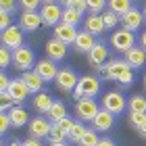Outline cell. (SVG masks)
I'll return each mask as SVG.
<instances>
[{"label":"cell","instance_id":"cell-38","mask_svg":"<svg viewBox=\"0 0 146 146\" xmlns=\"http://www.w3.org/2000/svg\"><path fill=\"white\" fill-rule=\"evenodd\" d=\"M9 127H13L11 125V119H9V113H0V136L2 134H6V131H9Z\"/></svg>","mask_w":146,"mask_h":146},{"label":"cell","instance_id":"cell-49","mask_svg":"<svg viewBox=\"0 0 146 146\" xmlns=\"http://www.w3.org/2000/svg\"><path fill=\"white\" fill-rule=\"evenodd\" d=\"M9 146H25V142H19V140H15V142H11Z\"/></svg>","mask_w":146,"mask_h":146},{"label":"cell","instance_id":"cell-8","mask_svg":"<svg viewBox=\"0 0 146 146\" xmlns=\"http://www.w3.org/2000/svg\"><path fill=\"white\" fill-rule=\"evenodd\" d=\"M125 107H127V102H125L123 94L117 92V90H111V92H107V94L102 96V109H107L109 113H113V115H121L125 111Z\"/></svg>","mask_w":146,"mask_h":146},{"label":"cell","instance_id":"cell-15","mask_svg":"<svg viewBox=\"0 0 146 146\" xmlns=\"http://www.w3.org/2000/svg\"><path fill=\"white\" fill-rule=\"evenodd\" d=\"M107 58H109V48H107L102 42H96L94 48L88 52V63H90L94 69H96V67H102L104 63H109Z\"/></svg>","mask_w":146,"mask_h":146},{"label":"cell","instance_id":"cell-5","mask_svg":"<svg viewBox=\"0 0 146 146\" xmlns=\"http://www.w3.org/2000/svg\"><path fill=\"white\" fill-rule=\"evenodd\" d=\"M0 44L6 46L9 50H17L19 46H23V29L19 25H11L0 31Z\"/></svg>","mask_w":146,"mask_h":146},{"label":"cell","instance_id":"cell-27","mask_svg":"<svg viewBox=\"0 0 146 146\" xmlns=\"http://www.w3.org/2000/svg\"><path fill=\"white\" fill-rule=\"evenodd\" d=\"M82 21V13H77L73 6H65L63 9V19H61V23H67V25H75Z\"/></svg>","mask_w":146,"mask_h":146},{"label":"cell","instance_id":"cell-42","mask_svg":"<svg viewBox=\"0 0 146 146\" xmlns=\"http://www.w3.org/2000/svg\"><path fill=\"white\" fill-rule=\"evenodd\" d=\"M73 9H75L77 13H82V15H84V13L88 11V2H86V0H75V4H73Z\"/></svg>","mask_w":146,"mask_h":146},{"label":"cell","instance_id":"cell-50","mask_svg":"<svg viewBox=\"0 0 146 146\" xmlns=\"http://www.w3.org/2000/svg\"><path fill=\"white\" fill-rule=\"evenodd\" d=\"M142 17H144V23H146V6L142 9Z\"/></svg>","mask_w":146,"mask_h":146},{"label":"cell","instance_id":"cell-4","mask_svg":"<svg viewBox=\"0 0 146 146\" xmlns=\"http://www.w3.org/2000/svg\"><path fill=\"white\" fill-rule=\"evenodd\" d=\"M111 46L115 48L117 52H127L129 48H134L136 46V36H134V31H129V29H119L115 31V34L111 36Z\"/></svg>","mask_w":146,"mask_h":146},{"label":"cell","instance_id":"cell-45","mask_svg":"<svg viewBox=\"0 0 146 146\" xmlns=\"http://www.w3.org/2000/svg\"><path fill=\"white\" fill-rule=\"evenodd\" d=\"M58 2H61V6L65 9V6H73V4H75V0H58Z\"/></svg>","mask_w":146,"mask_h":146},{"label":"cell","instance_id":"cell-39","mask_svg":"<svg viewBox=\"0 0 146 146\" xmlns=\"http://www.w3.org/2000/svg\"><path fill=\"white\" fill-rule=\"evenodd\" d=\"M0 9L13 15V13H15V9H17V0H0Z\"/></svg>","mask_w":146,"mask_h":146},{"label":"cell","instance_id":"cell-10","mask_svg":"<svg viewBox=\"0 0 146 146\" xmlns=\"http://www.w3.org/2000/svg\"><path fill=\"white\" fill-rule=\"evenodd\" d=\"M6 94L11 96L13 104H23L25 100H27V96L31 94V92H29L27 86H25L23 79H21V77H17V79H11L9 88H6Z\"/></svg>","mask_w":146,"mask_h":146},{"label":"cell","instance_id":"cell-32","mask_svg":"<svg viewBox=\"0 0 146 146\" xmlns=\"http://www.w3.org/2000/svg\"><path fill=\"white\" fill-rule=\"evenodd\" d=\"M11 63H13V50H9L6 46L0 44V69L4 71Z\"/></svg>","mask_w":146,"mask_h":146},{"label":"cell","instance_id":"cell-13","mask_svg":"<svg viewBox=\"0 0 146 146\" xmlns=\"http://www.w3.org/2000/svg\"><path fill=\"white\" fill-rule=\"evenodd\" d=\"M121 27L123 29H129V31H138L142 27V23H144V17H142V11H138V9H129L125 15H121Z\"/></svg>","mask_w":146,"mask_h":146},{"label":"cell","instance_id":"cell-20","mask_svg":"<svg viewBox=\"0 0 146 146\" xmlns=\"http://www.w3.org/2000/svg\"><path fill=\"white\" fill-rule=\"evenodd\" d=\"M54 38L61 40L65 44H73L77 38V29L73 27V25H67V23H58L54 25Z\"/></svg>","mask_w":146,"mask_h":146},{"label":"cell","instance_id":"cell-35","mask_svg":"<svg viewBox=\"0 0 146 146\" xmlns=\"http://www.w3.org/2000/svg\"><path fill=\"white\" fill-rule=\"evenodd\" d=\"M42 4H44L42 0H19V6L23 11H38Z\"/></svg>","mask_w":146,"mask_h":146},{"label":"cell","instance_id":"cell-47","mask_svg":"<svg viewBox=\"0 0 146 146\" xmlns=\"http://www.w3.org/2000/svg\"><path fill=\"white\" fill-rule=\"evenodd\" d=\"M138 134H140L142 138H146V123L142 125V127H138Z\"/></svg>","mask_w":146,"mask_h":146},{"label":"cell","instance_id":"cell-3","mask_svg":"<svg viewBox=\"0 0 146 146\" xmlns=\"http://www.w3.org/2000/svg\"><path fill=\"white\" fill-rule=\"evenodd\" d=\"M34 63H36V54L29 46H19L17 50H13V65L17 71L34 69Z\"/></svg>","mask_w":146,"mask_h":146},{"label":"cell","instance_id":"cell-18","mask_svg":"<svg viewBox=\"0 0 146 146\" xmlns=\"http://www.w3.org/2000/svg\"><path fill=\"white\" fill-rule=\"evenodd\" d=\"M123 61L127 63L131 69H140L146 63V50L142 48V46H134V48H129L127 52H125Z\"/></svg>","mask_w":146,"mask_h":146},{"label":"cell","instance_id":"cell-16","mask_svg":"<svg viewBox=\"0 0 146 146\" xmlns=\"http://www.w3.org/2000/svg\"><path fill=\"white\" fill-rule=\"evenodd\" d=\"M46 56L52 58V61H63L65 56H67V44L61 42V40L56 38H50L48 42H46Z\"/></svg>","mask_w":146,"mask_h":146},{"label":"cell","instance_id":"cell-44","mask_svg":"<svg viewBox=\"0 0 146 146\" xmlns=\"http://www.w3.org/2000/svg\"><path fill=\"white\" fill-rule=\"evenodd\" d=\"M98 146H117V144H115L113 138H100V140H98Z\"/></svg>","mask_w":146,"mask_h":146},{"label":"cell","instance_id":"cell-51","mask_svg":"<svg viewBox=\"0 0 146 146\" xmlns=\"http://www.w3.org/2000/svg\"><path fill=\"white\" fill-rule=\"evenodd\" d=\"M144 90H146V73H144Z\"/></svg>","mask_w":146,"mask_h":146},{"label":"cell","instance_id":"cell-33","mask_svg":"<svg viewBox=\"0 0 146 146\" xmlns=\"http://www.w3.org/2000/svg\"><path fill=\"white\" fill-rule=\"evenodd\" d=\"M102 21H104V27L107 29H113L119 21H121V17H119L117 13H113V11H107V13H102Z\"/></svg>","mask_w":146,"mask_h":146},{"label":"cell","instance_id":"cell-53","mask_svg":"<svg viewBox=\"0 0 146 146\" xmlns=\"http://www.w3.org/2000/svg\"><path fill=\"white\" fill-rule=\"evenodd\" d=\"M0 146H2V138H0Z\"/></svg>","mask_w":146,"mask_h":146},{"label":"cell","instance_id":"cell-11","mask_svg":"<svg viewBox=\"0 0 146 146\" xmlns=\"http://www.w3.org/2000/svg\"><path fill=\"white\" fill-rule=\"evenodd\" d=\"M42 25L44 21H42L40 11H23L21 17H19V27L23 31H38Z\"/></svg>","mask_w":146,"mask_h":146},{"label":"cell","instance_id":"cell-28","mask_svg":"<svg viewBox=\"0 0 146 146\" xmlns=\"http://www.w3.org/2000/svg\"><path fill=\"white\" fill-rule=\"evenodd\" d=\"M129 113H146V98L144 96H131L127 100Z\"/></svg>","mask_w":146,"mask_h":146},{"label":"cell","instance_id":"cell-40","mask_svg":"<svg viewBox=\"0 0 146 146\" xmlns=\"http://www.w3.org/2000/svg\"><path fill=\"white\" fill-rule=\"evenodd\" d=\"M73 123H75V121H73L71 117H63L61 121H56V125H58V127H63L65 131H67V134L71 131V127H73Z\"/></svg>","mask_w":146,"mask_h":146},{"label":"cell","instance_id":"cell-6","mask_svg":"<svg viewBox=\"0 0 146 146\" xmlns=\"http://www.w3.org/2000/svg\"><path fill=\"white\" fill-rule=\"evenodd\" d=\"M40 15H42L44 25L54 27V25H58L61 19H63V6L56 4V2H44L40 6Z\"/></svg>","mask_w":146,"mask_h":146},{"label":"cell","instance_id":"cell-1","mask_svg":"<svg viewBox=\"0 0 146 146\" xmlns=\"http://www.w3.org/2000/svg\"><path fill=\"white\" fill-rule=\"evenodd\" d=\"M96 73H98V79H111L123 88H129L134 84V69L123 58H115V61L104 63L102 67H96Z\"/></svg>","mask_w":146,"mask_h":146},{"label":"cell","instance_id":"cell-14","mask_svg":"<svg viewBox=\"0 0 146 146\" xmlns=\"http://www.w3.org/2000/svg\"><path fill=\"white\" fill-rule=\"evenodd\" d=\"M36 73L44 82H54L56 79V73H58V67L52 58H42V61L36 63Z\"/></svg>","mask_w":146,"mask_h":146},{"label":"cell","instance_id":"cell-2","mask_svg":"<svg viewBox=\"0 0 146 146\" xmlns=\"http://www.w3.org/2000/svg\"><path fill=\"white\" fill-rule=\"evenodd\" d=\"M98 92H100V79L94 77V75H84L79 77V82L73 90V96L77 98H96Z\"/></svg>","mask_w":146,"mask_h":146},{"label":"cell","instance_id":"cell-19","mask_svg":"<svg viewBox=\"0 0 146 146\" xmlns=\"http://www.w3.org/2000/svg\"><path fill=\"white\" fill-rule=\"evenodd\" d=\"M113 123H115V115L109 113L107 109H100L96 113V117L92 119V125H94L96 131H109L113 127Z\"/></svg>","mask_w":146,"mask_h":146},{"label":"cell","instance_id":"cell-9","mask_svg":"<svg viewBox=\"0 0 146 146\" xmlns=\"http://www.w3.org/2000/svg\"><path fill=\"white\" fill-rule=\"evenodd\" d=\"M77 82H79V75L73 69H69V67L58 69L56 79H54L56 88L63 90V92H73V90H75V86H77Z\"/></svg>","mask_w":146,"mask_h":146},{"label":"cell","instance_id":"cell-26","mask_svg":"<svg viewBox=\"0 0 146 146\" xmlns=\"http://www.w3.org/2000/svg\"><path fill=\"white\" fill-rule=\"evenodd\" d=\"M107 6H109V11L113 13H117L119 17L125 15L129 9H134V4H131V0H107Z\"/></svg>","mask_w":146,"mask_h":146},{"label":"cell","instance_id":"cell-17","mask_svg":"<svg viewBox=\"0 0 146 146\" xmlns=\"http://www.w3.org/2000/svg\"><path fill=\"white\" fill-rule=\"evenodd\" d=\"M94 44H96V36H92L90 31H86V29H82V31H77V38H75V42H73V48H75L77 52H88L94 48Z\"/></svg>","mask_w":146,"mask_h":146},{"label":"cell","instance_id":"cell-52","mask_svg":"<svg viewBox=\"0 0 146 146\" xmlns=\"http://www.w3.org/2000/svg\"><path fill=\"white\" fill-rule=\"evenodd\" d=\"M42 2H56V0H42Z\"/></svg>","mask_w":146,"mask_h":146},{"label":"cell","instance_id":"cell-46","mask_svg":"<svg viewBox=\"0 0 146 146\" xmlns=\"http://www.w3.org/2000/svg\"><path fill=\"white\" fill-rule=\"evenodd\" d=\"M140 46H142V48L146 50V29L142 31V36H140Z\"/></svg>","mask_w":146,"mask_h":146},{"label":"cell","instance_id":"cell-7","mask_svg":"<svg viewBox=\"0 0 146 146\" xmlns=\"http://www.w3.org/2000/svg\"><path fill=\"white\" fill-rule=\"evenodd\" d=\"M98 111H100V107L94 98H79L75 102V115L79 121H92Z\"/></svg>","mask_w":146,"mask_h":146},{"label":"cell","instance_id":"cell-37","mask_svg":"<svg viewBox=\"0 0 146 146\" xmlns=\"http://www.w3.org/2000/svg\"><path fill=\"white\" fill-rule=\"evenodd\" d=\"M11 25H13V15L0 9V31L6 29V27H11Z\"/></svg>","mask_w":146,"mask_h":146},{"label":"cell","instance_id":"cell-31","mask_svg":"<svg viewBox=\"0 0 146 146\" xmlns=\"http://www.w3.org/2000/svg\"><path fill=\"white\" fill-rule=\"evenodd\" d=\"M67 138H69L67 131H65L63 127H58L56 123H52V129H50V136H48L50 142H65Z\"/></svg>","mask_w":146,"mask_h":146},{"label":"cell","instance_id":"cell-48","mask_svg":"<svg viewBox=\"0 0 146 146\" xmlns=\"http://www.w3.org/2000/svg\"><path fill=\"white\" fill-rule=\"evenodd\" d=\"M50 146H69L67 142H50Z\"/></svg>","mask_w":146,"mask_h":146},{"label":"cell","instance_id":"cell-30","mask_svg":"<svg viewBox=\"0 0 146 146\" xmlns=\"http://www.w3.org/2000/svg\"><path fill=\"white\" fill-rule=\"evenodd\" d=\"M98 131L92 127V129H86V134H84V138L79 140V146H98Z\"/></svg>","mask_w":146,"mask_h":146},{"label":"cell","instance_id":"cell-29","mask_svg":"<svg viewBox=\"0 0 146 146\" xmlns=\"http://www.w3.org/2000/svg\"><path fill=\"white\" fill-rule=\"evenodd\" d=\"M86 129H88V127L84 125V121H75V123H73V127H71V131H69V140L79 144V140H82L84 134H86Z\"/></svg>","mask_w":146,"mask_h":146},{"label":"cell","instance_id":"cell-25","mask_svg":"<svg viewBox=\"0 0 146 146\" xmlns=\"http://www.w3.org/2000/svg\"><path fill=\"white\" fill-rule=\"evenodd\" d=\"M46 117H48L52 123H56V121H61L63 117H67V107H65V102L54 100V102H52V107H50V111L46 113Z\"/></svg>","mask_w":146,"mask_h":146},{"label":"cell","instance_id":"cell-34","mask_svg":"<svg viewBox=\"0 0 146 146\" xmlns=\"http://www.w3.org/2000/svg\"><path fill=\"white\" fill-rule=\"evenodd\" d=\"M129 123L131 127H142V125L146 123V113H129Z\"/></svg>","mask_w":146,"mask_h":146},{"label":"cell","instance_id":"cell-21","mask_svg":"<svg viewBox=\"0 0 146 146\" xmlns=\"http://www.w3.org/2000/svg\"><path fill=\"white\" fill-rule=\"evenodd\" d=\"M84 29L86 31H90L92 36H100L104 29V21H102V15H96V13H90L88 17H86V21H84Z\"/></svg>","mask_w":146,"mask_h":146},{"label":"cell","instance_id":"cell-12","mask_svg":"<svg viewBox=\"0 0 146 146\" xmlns=\"http://www.w3.org/2000/svg\"><path fill=\"white\" fill-rule=\"evenodd\" d=\"M50 129H52V121L48 117H34L29 121V136L38 138V140L48 138L50 136Z\"/></svg>","mask_w":146,"mask_h":146},{"label":"cell","instance_id":"cell-23","mask_svg":"<svg viewBox=\"0 0 146 146\" xmlns=\"http://www.w3.org/2000/svg\"><path fill=\"white\" fill-rule=\"evenodd\" d=\"M52 98H50V94L48 92H36V96H34V100H31V107H34L38 113H42V115H46V113L50 111V107H52Z\"/></svg>","mask_w":146,"mask_h":146},{"label":"cell","instance_id":"cell-43","mask_svg":"<svg viewBox=\"0 0 146 146\" xmlns=\"http://www.w3.org/2000/svg\"><path fill=\"white\" fill-rule=\"evenodd\" d=\"M23 142H25V146H44L42 140H38V138H34V136H29L27 140H23Z\"/></svg>","mask_w":146,"mask_h":146},{"label":"cell","instance_id":"cell-22","mask_svg":"<svg viewBox=\"0 0 146 146\" xmlns=\"http://www.w3.org/2000/svg\"><path fill=\"white\" fill-rule=\"evenodd\" d=\"M21 79L25 82V86L29 88V92H42V86H44V79L36 73V69H29V71H23L21 73Z\"/></svg>","mask_w":146,"mask_h":146},{"label":"cell","instance_id":"cell-24","mask_svg":"<svg viewBox=\"0 0 146 146\" xmlns=\"http://www.w3.org/2000/svg\"><path fill=\"white\" fill-rule=\"evenodd\" d=\"M9 119H11V125H13V127H23L25 123H29L27 111L21 109V107H11V109H9Z\"/></svg>","mask_w":146,"mask_h":146},{"label":"cell","instance_id":"cell-41","mask_svg":"<svg viewBox=\"0 0 146 146\" xmlns=\"http://www.w3.org/2000/svg\"><path fill=\"white\" fill-rule=\"evenodd\" d=\"M9 84H11V79H9V75L0 69V92H6V88H9Z\"/></svg>","mask_w":146,"mask_h":146},{"label":"cell","instance_id":"cell-36","mask_svg":"<svg viewBox=\"0 0 146 146\" xmlns=\"http://www.w3.org/2000/svg\"><path fill=\"white\" fill-rule=\"evenodd\" d=\"M86 2H88V11L90 13H96V15L107 6V0H86Z\"/></svg>","mask_w":146,"mask_h":146}]
</instances>
